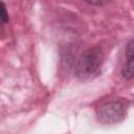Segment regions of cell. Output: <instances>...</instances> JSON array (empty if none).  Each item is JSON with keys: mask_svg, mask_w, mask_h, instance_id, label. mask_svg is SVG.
Instances as JSON below:
<instances>
[{"mask_svg": "<svg viewBox=\"0 0 134 134\" xmlns=\"http://www.w3.org/2000/svg\"><path fill=\"white\" fill-rule=\"evenodd\" d=\"M103 51L98 47H93L86 50L77 60L75 73L80 79H88L94 75L102 66Z\"/></svg>", "mask_w": 134, "mask_h": 134, "instance_id": "cell-1", "label": "cell"}, {"mask_svg": "<svg viewBox=\"0 0 134 134\" xmlns=\"http://www.w3.org/2000/svg\"><path fill=\"white\" fill-rule=\"evenodd\" d=\"M127 115V104L124 100H111L100 105L96 111L97 119L104 125L118 124Z\"/></svg>", "mask_w": 134, "mask_h": 134, "instance_id": "cell-2", "label": "cell"}, {"mask_svg": "<svg viewBox=\"0 0 134 134\" xmlns=\"http://www.w3.org/2000/svg\"><path fill=\"white\" fill-rule=\"evenodd\" d=\"M122 75L125 79L134 77V40L130 41L126 48V63L122 67Z\"/></svg>", "mask_w": 134, "mask_h": 134, "instance_id": "cell-3", "label": "cell"}, {"mask_svg": "<svg viewBox=\"0 0 134 134\" xmlns=\"http://www.w3.org/2000/svg\"><path fill=\"white\" fill-rule=\"evenodd\" d=\"M1 20H2V23H5L7 20H8V15L6 14V9H5V6L3 3H1Z\"/></svg>", "mask_w": 134, "mask_h": 134, "instance_id": "cell-4", "label": "cell"}]
</instances>
